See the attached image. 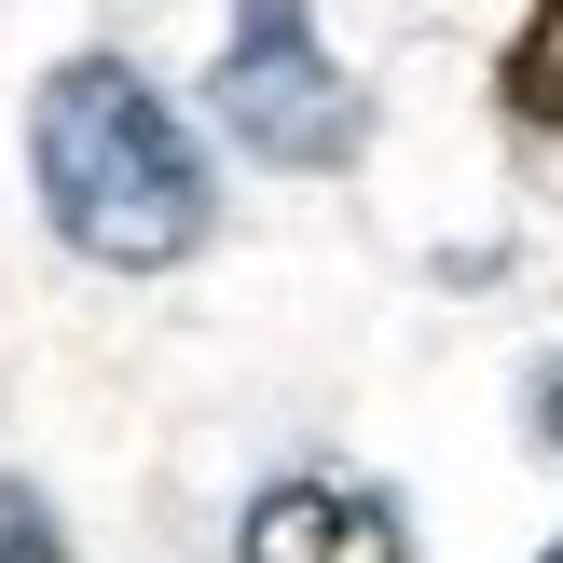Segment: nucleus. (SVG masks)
Returning <instances> with one entry per match:
<instances>
[{"mask_svg":"<svg viewBox=\"0 0 563 563\" xmlns=\"http://www.w3.org/2000/svg\"><path fill=\"white\" fill-rule=\"evenodd\" d=\"M0 563H69V550H55V522H42V495H27V482H0Z\"/></svg>","mask_w":563,"mask_h":563,"instance_id":"39448f33","label":"nucleus"},{"mask_svg":"<svg viewBox=\"0 0 563 563\" xmlns=\"http://www.w3.org/2000/svg\"><path fill=\"white\" fill-rule=\"evenodd\" d=\"M234 563H412V550H399V509H385V495L302 467V482H262V495H247Z\"/></svg>","mask_w":563,"mask_h":563,"instance_id":"7ed1b4c3","label":"nucleus"},{"mask_svg":"<svg viewBox=\"0 0 563 563\" xmlns=\"http://www.w3.org/2000/svg\"><path fill=\"white\" fill-rule=\"evenodd\" d=\"M27 179H42V220L82 247V262H110V275L192 262L207 220H220L192 124L152 97V69H124V55L42 69V97H27Z\"/></svg>","mask_w":563,"mask_h":563,"instance_id":"f257e3e1","label":"nucleus"},{"mask_svg":"<svg viewBox=\"0 0 563 563\" xmlns=\"http://www.w3.org/2000/svg\"><path fill=\"white\" fill-rule=\"evenodd\" d=\"M537 440H550V454H563V372L537 385Z\"/></svg>","mask_w":563,"mask_h":563,"instance_id":"423d86ee","label":"nucleus"},{"mask_svg":"<svg viewBox=\"0 0 563 563\" xmlns=\"http://www.w3.org/2000/svg\"><path fill=\"white\" fill-rule=\"evenodd\" d=\"M207 110L262 165H289V179H330V165H357V137H372V97H357V82L330 69V42H317V0H234V42H220V69H207Z\"/></svg>","mask_w":563,"mask_h":563,"instance_id":"f03ea898","label":"nucleus"},{"mask_svg":"<svg viewBox=\"0 0 563 563\" xmlns=\"http://www.w3.org/2000/svg\"><path fill=\"white\" fill-rule=\"evenodd\" d=\"M537 563H563V537H550V550H537Z\"/></svg>","mask_w":563,"mask_h":563,"instance_id":"0eeeda50","label":"nucleus"},{"mask_svg":"<svg viewBox=\"0 0 563 563\" xmlns=\"http://www.w3.org/2000/svg\"><path fill=\"white\" fill-rule=\"evenodd\" d=\"M509 110L522 124H563V0H537V27L509 42Z\"/></svg>","mask_w":563,"mask_h":563,"instance_id":"20e7f679","label":"nucleus"}]
</instances>
